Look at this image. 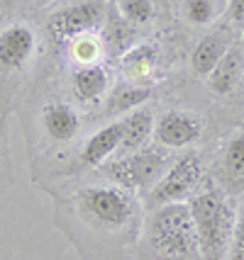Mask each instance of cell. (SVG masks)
<instances>
[{"mask_svg":"<svg viewBox=\"0 0 244 260\" xmlns=\"http://www.w3.org/2000/svg\"><path fill=\"white\" fill-rule=\"evenodd\" d=\"M57 226L83 260H134L144 226L140 194L113 182L73 190L57 202Z\"/></svg>","mask_w":244,"mask_h":260,"instance_id":"obj_1","label":"cell"},{"mask_svg":"<svg viewBox=\"0 0 244 260\" xmlns=\"http://www.w3.org/2000/svg\"><path fill=\"white\" fill-rule=\"evenodd\" d=\"M142 253L151 260H193L198 253L196 226L188 202L161 204L149 209L142 226Z\"/></svg>","mask_w":244,"mask_h":260,"instance_id":"obj_2","label":"cell"},{"mask_svg":"<svg viewBox=\"0 0 244 260\" xmlns=\"http://www.w3.org/2000/svg\"><path fill=\"white\" fill-rule=\"evenodd\" d=\"M200 260H227L234 231V209L220 190H203L188 200Z\"/></svg>","mask_w":244,"mask_h":260,"instance_id":"obj_3","label":"cell"},{"mask_svg":"<svg viewBox=\"0 0 244 260\" xmlns=\"http://www.w3.org/2000/svg\"><path fill=\"white\" fill-rule=\"evenodd\" d=\"M39 51V37L27 22H12L0 32V124L15 100V90Z\"/></svg>","mask_w":244,"mask_h":260,"instance_id":"obj_4","label":"cell"},{"mask_svg":"<svg viewBox=\"0 0 244 260\" xmlns=\"http://www.w3.org/2000/svg\"><path fill=\"white\" fill-rule=\"evenodd\" d=\"M166 166L169 163H166L164 151L140 148V151L125 153V156L100 166V173L107 178V182H113L117 187H125L134 194H147L159 182Z\"/></svg>","mask_w":244,"mask_h":260,"instance_id":"obj_5","label":"cell"},{"mask_svg":"<svg viewBox=\"0 0 244 260\" xmlns=\"http://www.w3.org/2000/svg\"><path fill=\"white\" fill-rule=\"evenodd\" d=\"M203 180V160L198 153H183L178 156L174 163H169L159 182L144 194L147 209H156L161 204H174V202H188L196 187Z\"/></svg>","mask_w":244,"mask_h":260,"instance_id":"obj_6","label":"cell"},{"mask_svg":"<svg viewBox=\"0 0 244 260\" xmlns=\"http://www.w3.org/2000/svg\"><path fill=\"white\" fill-rule=\"evenodd\" d=\"M105 20H107V8L103 0H76L49 17L47 32L54 44L69 46L83 34L98 32Z\"/></svg>","mask_w":244,"mask_h":260,"instance_id":"obj_7","label":"cell"},{"mask_svg":"<svg viewBox=\"0 0 244 260\" xmlns=\"http://www.w3.org/2000/svg\"><path fill=\"white\" fill-rule=\"evenodd\" d=\"M203 134V126L193 114L181 110L164 112L154 124V139L161 148H188L193 146Z\"/></svg>","mask_w":244,"mask_h":260,"instance_id":"obj_8","label":"cell"},{"mask_svg":"<svg viewBox=\"0 0 244 260\" xmlns=\"http://www.w3.org/2000/svg\"><path fill=\"white\" fill-rule=\"evenodd\" d=\"M71 95L81 107H93L105 98L110 90V71L100 63H86V66H73L71 71Z\"/></svg>","mask_w":244,"mask_h":260,"instance_id":"obj_9","label":"cell"},{"mask_svg":"<svg viewBox=\"0 0 244 260\" xmlns=\"http://www.w3.org/2000/svg\"><path fill=\"white\" fill-rule=\"evenodd\" d=\"M120 146H122V122L115 119L88 136V141L81 148V156H78L81 160L78 168H100L120 151Z\"/></svg>","mask_w":244,"mask_h":260,"instance_id":"obj_10","label":"cell"},{"mask_svg":"<svg viewBox=\"0 0 244 260\" xmlns=\"http://www.w3.org/2000/svg\"><path fill=\"white\" fill-rule=\"evenodd\" d=\"M42 126L54 144H71L81 132V114L69 102H49L42 110Z\"/></svg>","mask_w":244,"mask_h":260,"instance_id":"obj_11","label":"cell"},{"mask_svg":"<svg viewBox=\"0 0 244 260\" xmlns=\"http://www.w3.org/2000/svg\"><path fill=\"white\" fill-rule=\"evenodd\" d=\"M156 61H159V46L154 42H140V44H132L127 51H122L120 71L129 83L140 85L142 80L151 76V71L156 68Z\"/></svg>","mask_w":244,"mask_h":260,"instance_id":"obj_12","label":"cell"},{"mask_svg":"<svg viewBox=\"0 0 244 260\" xmlns=\"http://www.w3.org/2000/svg\"><path fill=\"white\" fill-rule=\"evenodd\" d=\"M120 122H122V146H120V151H125V153L144 148L147 141L154 136L156 119H154V112L149 107H137L125 117H120Z\"/></svg>","mask_w":244,"mask_h":260,"instance_id":"obj_13","label":"cell"},{"mask_svg":"<svg viewBox=\"0 0 244 260\" xmlns=\"http://www.w3.org/2000/svg\"><path fill=\"white\" fill-rule=\"evenodd\" d=\"M244 76V58L239 49H230L218 66L210 71V76L205 78L210 95L215 98H227L230 92L237 88L239 78Z\"/></svg>","mask_w":244,"mask_h":260,"instance_id":"obj_14","label":"cell"},{"mask_svg":"<svg viewBox=\"0 0 244 260\" xmlns=\"http://www.w3.org/2000/svg\"><path fill=\"white\" fill-rule=\"evenodd\" d=\"M230 49H232V46H230V37L225 32L205 34V37L198 42V46L193 49V56H191V66L196 71V76L208 78L210 71L220 63L222 56H225Z\"/></svg>","mask_w":244,"mask_h":260,"instance_id":"obj_15","label":"cell"},{"mask_svg":"<svg viewBox=\"0 0 244 260\" xmlns=\"http://www.w3.org/2000/svg\"><path fill=\"white\" fill-rule=\"evenodd\" d=\"M220 170L222 180L227 182L230 190H244V132H234L220 156Z\"/></svg>","mask_w":244,"mask_h":260,"instance_id":"obj_16","label":"cell"},{"mask_svg":"<svg viewBox=\"0 0 244 260\" xmlns=\"http://www.w3.org/2000/svg\"><path fill=\"white\" fill-rule=\"evenodd\" d=\"M151 98V90L144 88V85H137V83H122L117 85L115 90H110V98H107V107L105 112L107 114H125L142 107L144 102Z\"/></svg>","mask_w":244,"mask_h":260,"instance_id":"obj_17","label":"cell"},{"mask_svg":"<svg viewBox=\"0 0 244 260\" xmlns=\"http://www.w3.org/2000/svg\"><path fill=\"white\" fill-rule=\"evenodd\" d=\"M105 49V39L98 32L83 34L69 44L73 66H86V63H100V54Z\"/></svg>","mask_w":244,"mask_h":260,"instance_id":"obj_18","label":"cell"},{"mask_svg":"<svg viewBox=\"0 0 244 260\" xmlns=\"http://www.w3.org/2000/svg\"><path fill=\"white\" fill-rule=\"evenodd\" d=\"M120 17L127 24H149L154 20V3L151 0H117Z\"/></svg>","mask_w":244,"mask_h":260,"instance_id":"obj_19","label":"cell"},{"mask_svg":"<svg viewBox=\"0 0 244 260\" xmlns=\"http://www.w3.org/2000/svg\"><path fill=\"white\" fill-rule=\"evenodd\" d=\"M220 0H183V15L191 24L205 27L218 17Z\"/></svg>","mask_w":244,"mask_h":260,"instance_id":"obj_20","label":"cell"},{"mask_svg":"<svg viewBox=\"0 0 244 260\" xmlns=\"http://www.w3.org/2000/svg\"><path fill=\"white\" fill-rule=\"evenodd\" d=\"M227 260H244V207L234 216V231L227 250Z\"/></svg>","mask_w":244,"mask_h":260,"instance_id":"obj_21","label":"cell"},{"mask_svg":"<svg viewBox=\"0 0 244 260\" xmlns=\"http://www.w3.org/2000/svg\"><path fill=\"white\" fill-rule=\"evenodd\" d=\"M227 20L230 22H244V0H230Z\"/></svg>","mask_w":244,"mask_h":260,"instance_id":"obj_22","label":"cell"}]
</instances>
